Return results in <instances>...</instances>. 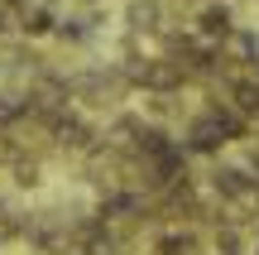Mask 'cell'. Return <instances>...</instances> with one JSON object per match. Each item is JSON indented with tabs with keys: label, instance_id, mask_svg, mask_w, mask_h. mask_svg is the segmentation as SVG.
Wrapping results in <instances>:
<instances>
[{
	"label": "cell",
	"instance_id": "obj_3",
	"mask_svg": "<svg viewBox=\"0 0 259 255\" xmlns=\"http://www.w3.org/2000/svg\"><path fill=\"white\" fill-rule=\"evenodd\" d=\"M226 140H231V130L221 125V116H216V111L202 116V121H192V130H187V144H192L197 154H216Z\"/></svg>",
	"mask_w": 259,
	"mask_h": 255
},
{
	"label": "cell",
	"instance_id": "obj_5",
	"mask_svg": "<svg viewBox=\"0 0 259 255\" xmlns=\"http://www.w3.org/2000/svg\"><path fill=\"white\" fill-rule=\"evenodd\" d=\"M235 111L240 116H259V72L235 82Z\"/></svg>",
	"mask_w": 259,
	"mask_h": 255
},
{
	"label": "cell",
	"instance_id": "obj_4",
	"mask_svg": "<svg viewBox=\"0 0 259 255\" xmlns=\"http://www.w3.org/2000/svg\"><path fill=\"white\" fill-rule=\"evenodd\" d=\"M211 183H216V193L231 198V202H254V178L245 169H216Z\"/></svg>",
	"mask_w": 259,
	"mask_h": 255
},
{
	"label": "cell",
	"instance_id": "obj_8",
	"mask_svg": "<svg viewBox=\"0 0 259 255\" xmlns=\"http://www.w3.org/2000/svg\"><path fill=\"white\" fill-rule=\"evenodd\" d=\"M19 111H24L19 101H10V96H0V125H15V121H19Z\"/></svg>",
	"mask_w": 259,
	"mask_h": 255
},
{
	"label": "cell",
	"instance_id": "obj_1",
	"mask_svg": "<svg viewBox=\"0 0 259 255\" xmlns=\"http://www.w3.org/2000/svg\"><path fill=\"white\" fill-rule=\"evenodd\" d=\"M125 87H130V77L120 72V67H111V72H87V77H77V82H72V96L82 106H96V111H101V106H115V101H120Z\"/></svg>",
	"mask_w": 259,
	"mask_h": 255
},
{
	"label": "cell",
	"instance_id": "obj_7",
	"mask_svg": "<svg viewBox=\"0 0 259 255\" xmlns=\"http://www.w3.org/2000/svg\"><path fill=\"white\" fill-rule=\"evenodd\" d=\"M216 255H240V231L226 227L221 236H216Z\"/></svg>",
	"mask_w": 259,
	"mask_h": 255
},
{
	"label": "cell",
	"instance_id": "obj_6",
	"mask_svg": "<svg viewBox=\"0 0 259 255\" xmlns=\"http://www.w3.org/2000/svg\"><path fill=\"white\" fill-rule=\"evenodd\" d=\"M202 34H206V39H226V34H231V15H226L221 5L202 10Z\"/></svg>",
	"mask_w": 259,
	"mask_h": 255
},
{
	"label": "cell",
	"instance_id": "obj_9",
	"mask_svg": "<svg viewBox=\"0 0 259 255\" xmlns=\"http://www.w3.org/2000/svg\"><path fill=\"white\" fill-rule=\"evenodd\" d=\"M82 5H96V0H82Z\"/></svg>",
	"mask_w": 259,
	"mask_h": 255
},
{
	"label": "cell",
	"instance_id": "obj_10",
	"mask_svg": "<svg viewBox=\"0 0 259 255\" xmlns=\"http://www.w3.org/2000/svg\"><path fill=\"white\" fill-rule=\"evenodd\" d=\"M250 255H259V246H254V250H250Z\"/></svg>",
	"mask_w": 259,
	"mask_h": 255
},
{
	"label": "cell",
	"instance_id": "obj_2",
	"mask_svg": "<svg viewBox=\"0 0 259 255\" xmlns=\"http://www.w3.org/2000/svg\"><path fill=\"white\" fill-rule=\"evenodd\" d=\"M163 19H168L163 0H130V5H125L130 34H158V29H163Z\"/></svg>",
	"mask_w": 259,
	"mask_h": 255
}]
</instances>
